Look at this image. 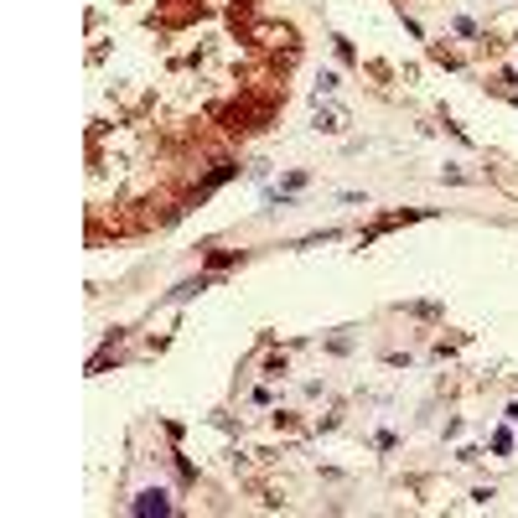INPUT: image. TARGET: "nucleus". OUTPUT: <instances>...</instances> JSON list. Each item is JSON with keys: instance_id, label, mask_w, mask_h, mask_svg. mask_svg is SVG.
<instances>
[{"instance_id": "1", "label": "nucleus", "mask_w": 518, "mask_h": 518, "mask_svg": "<svg viewBox=\"0 0 518 518\" xmlns=\"http://www.w3.org/2000/svg\"><path fill=\"white\" fill-rule=\"evenodd\" d=\"M316 130H322V135H342V130H348V109H337V104H316V119H311Z\"/></svg>"}, {"instance_id": "2", "label": "nucleus", "mask_w": 518, "mask_h": 518, "mask_svg": "<svg viewBox=\"0 0 518 518\" xmlns=\"http://www.w3.org/2000/svg\"><path fill=\"white\" fill-rule=\"evenodd\" d=\"M130 513H156V518H161V513H171V503H166V493H161V487H151V493H140L135 503H130Z\"/></svg>"}, {"instance_id": "3", "label": "nucleus", "mask_w": 518, "mask_h": 518, "mask_svg": "<svg viewBox=\"0 0 518 518\" xmlns=\"http://www.w3.org/2000/svg\"><path fill=\"white\" fill-rule=\"evenodd\" d=\"M337 83H342L337 73H322V78H316V94H332V88H337Z\"/></svg>"}, {"instance_id": "4", "label": "nucleus", "mask_w": 518, "mask_h": 518, "mask_svg": "<svg viewBox=\"0 0 518 518\" xmlns=\"http://www.w3.org/2000/svg\"><path fill=\"white\" fill-rule=\"evenodd\" d=\"M508 420H513V425H518V404H508Z\"/></svg>"}]
</instances>
